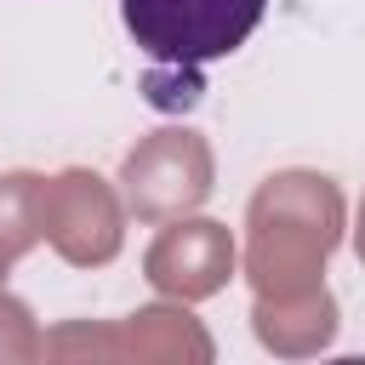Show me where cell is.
Returning <instances> with one entry per match:
<instances>
[{
	"label": "cell",
	"mask_w": 365,
	"mask_h": 365,
	"mask_svg": "<svg viewBox=\"0 0 365 365\" xmlns=\"http://www.w3.org/2000/svg\"><path fill=\"white\" fill-rule=\"evenodd\" d=\"M268 0H120V23L137 40V51L182 80V97H200V68L217 57H234L257 23H262Z\"/></svg>",
	"instance_id": "6da1fadb"
}]
</instances>
